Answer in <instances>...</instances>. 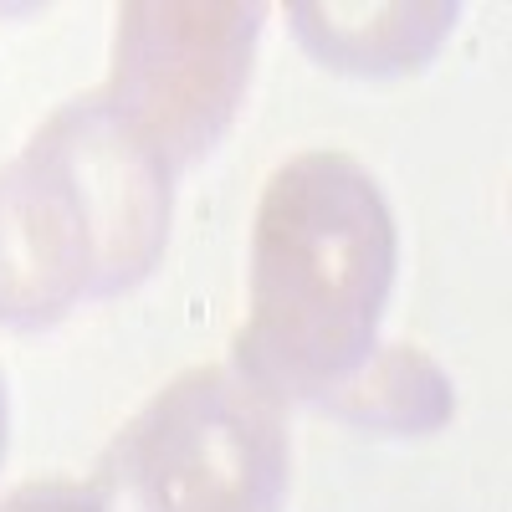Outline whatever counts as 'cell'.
Wrapping results in <instances>:
<instances>
[{
	"label": "cell",
	"instance_id": "1",
	"mask_svg": "<svg viewBox=\"0 0 512 512\" xmlns=\"http://www.w3.org/2000/svg\"><path fill=\"white\" fill-rule=\"evenodd\" d=\"M395 251V216L354 154L303 149L277 164L256 205L236 374L277 405L344 390L374 354Z\"/></svg>",
	"mask_w": 512,
	"mask_h": 512
},
{
	"label": "cell",
	"instance_id": "2",
	"mask_svg": "<svg viewBox=\"0 0 512 512\" xmlns=\"http://www.w3.org/2000/svg\"><path fill=\"white\" fill-rule=\"evenodd\" d=\"M169 180L98 93L62 103L0 169V323L47 328L134 287L164 251Z\"/></svg>",
	"mask_w": 512,
	"mask_h": 512
},
{
	"label": "cell",
	"instance_id": "3",
	"mask_svg": "<svg viewBox=\"0 0 512 512\" xmlns=\"http://www.w3.org/2000/svg\"><path fill=\"white\" fill-rule=\"evenodd\" d=\"M98 492L108 512H277L282 405L236 369H190L123 425Z\"/></svg>",
	"mask_w": 512,
	"mask_h": 512
},
{
	"label": "cell",
	"instance_id": "4",
	"mask_svg": "<svg viewBox=\"0 0 512 512\" xmlns=\"http://www.w3.org/2000/svg\"><path fill=\"white\" fill-rule=\"evenodd\" d=\"M262 31V6L241 0H134L118 11L113 72L98 88L108 113L169 175L221 144Z\"/></svg>",
	"mask_w": 512,
	"mask_h": 512
},
{
	"label": "cell",
	"instance_id": "5",
	"mask_svg": "<svg viewBox=\"0 0 512 512\" xmlns=\"http://www.w3.org/2000/svg\"><path fill=\"white\" fill-rule=\"evenodd\" d=\"M303 47L344 72H410L431 62L446 31L456 26V6H287Z\"/></svg>",
	"mask_w": 512,
	"mask_h": 512
},
{
	"label": "cell",
	"instance_id": "6",
	"mask_svg": "<svg viewBox=\"0 0 512 512\" xmlns=\"http://www.w3.org/2000/svg\"><path fill=\"white\" fill-rule=\"evenodd\" d=\"M328 410L344 415L364 431H390V436H431L451 420L456 395L451 379L431 354H420L410 344L369 354L344 390L328 395Z\"/></svg>",
	"mask_w": 512,
	"mask_h": 512
},
{
	"label": "cell",
	"instance_id": "7",
	"mask_svg": "<svg viewBox=\"0 0 512 512\" xmlns=\"http://www.w3.org/2000/svg\"><path fill=\"white\" fill-rule=\"evenodd\" d=\"M0 512H108L103 507V492L98 487H82V482H67V477H47V482H26L16 487Z\"/></svg>",
	"mask_w": 512,
	"mask_h": 512
},
{
	"label": "cell",
	"instance_id": "8",
	"mask_svg": "<svg viewBox=\"0 0 512 512\" xmlns=\"http://www.w3.org/2000/svg\"><path fill=\"white\" fill-rule=\"evenodd\" d=\"M0 451H6V379H0Z\"/></svg>",
	"mask_w": 512,
	"mask_h": 512
}]
</instances>
